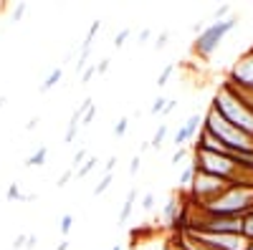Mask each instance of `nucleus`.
<instances>
[{"mask_svg":"<svg viewBox=\"0 0 253 250\" xmlns=\"http://www.w3.org/2000/svg\"><path fill=\"white\" fill-rule=\"evenodd\" d=\"M203 127L213 134L228 152H246V154H253V139H251L248 134L238 132L233 124H228V121L218 114V109H213V107L208 109Z\"/></svg>","mask_w":253,"mask_h":250,"instance_id":"nucleus-1","label":"nucleus"},{"mask_svg":"<svg viewBox=\"0 0 253 250\" xmlns=\"http://www.w3.org/2000/svg\"><path fill=\"white\" fill-rule=\"evenodd\" d=\"M213 109H218V114L228 121V124H233V127L238 129V132H243V134H248L251 139H253V111L251 109H246L243 104L230 94V89L223 86L218 89V94L213 96V104H210Z\"/></svg>","mask_w":253,"mask_h":250,"instance_id":"nucleus-2","label":"nucleus"},{"mask_svg":"<svg viewBox=\"0 0 253 250\" xmlns=\"http://www.w3.org/2000/svg\"><path fill=\"white\" fill-rule=\"evenodd\" d=\"M238 26V18H225V20H220V23H213V26H208L200 36H198V40H195V53H200V56H210L218 46H220V40H223V36L225 33H230Z\"/></svg>","mask_w":253,"mask_h":250,"instance_id":"nucleus-3","label":"nucleus"},{"mask_svg":"<svg viewBox=\"0 0 253 250\" xmlns=\"http://www.w3.org/2000/svg\"><path fill=\"white\" fill-rule=\"evenodd\" d=\"M182 207H185V202L180 200V197H175V195H170V200H167V205H165V213H162V217H165V222H167V227H175V222H177V217H180V213H182Z\"/></svg>","mask_w":253,"mask_h":250,"instance_id":"nucleus-4","label":"nucleus"},{"mask_svg":"<svg viewBox=\"0 0 253 250\" xmlns=\"http://www.w3.org/2000/svg\"><path fill=\"white\" fill-rule=\"evenodd\" d=\"M203 124H205V116H203V114H193V116H190V119L182 124V129H185V134H187V142L203 129Z\"/></svg>","mask_w":253,"mask_h":250,"instance_id":"nucleus-5","label":"nucleus"},{"mask_svg":"<svg viewBox=\"0 0 253 250\" xmlns=\"http://www.w3.org/2000/svg\"><path fill=\"white\" fill-rule=\"evenodd\" d=\"M134 200H137V190L132 187V190L126 192V200H124V205H122V213H119V222H126V220H129V215H132V210H134Z\"/></svg>","mask_w":253,"mask_h":250,"instance_id":"nucleus-6","label":"nucleus"},{"mask_svg":"<svg viewBox=\"0 0 253 250\" xmlns=\"http://www.w3.org/2000/svg\"><path fill=\"white\" fill-rule=\"evenodd\" d=\"M61 78H63V69L58 66V69H53V71L48 73V78H46L43 83H41V89H38V91H41V94H48V91L56 86V83H58Z\"/></svg>","mask_w":253,"mask_h":250,"instance_id":"nucleus-7","label":"nucleus"},{"mask_svg":"<svg viewBox=\"0 0 253 250\" xmlns=\"http://www.w3.org/2000/svg\"><path fill=\"white\" fill-rule=\"evenodd\" d=\"M46 157H48V147H41L38 152H33L26 159V167H43L46 164Z\"/></svg>","mask_w":253,"mask_h":250,"instance_id":"nucleus-8","label":"nucleus"},{"mask_svg":"<svg viewBox=\"0 0 253 250\" xmlns=\"http://www.w3.org/2000/svg\"><path fill=\"white\" fill-rule=\"evenodd\" d=\"M195 164H190L187 167V170L180 175V187H182V190H190V187H193V179H195Z\"/></svg>","mask_w":253,"mask_h":250,"instance_id":"nucleus-9","label":"nucleus"},{"mask_svg":"<svg viewBox=\"0 0 253 250\" xmlns=\"http://www.w3.org/2000/svg\"><path fill=\"white\" fill-rule=\"evenodd\" d=\"M96 164H99V162H96V157H86V162H84V164L79 167V170H76L74 175H76L79 179H84V177H86V175H89V172L94 170V167H96Z\"/></svg>","mask_w":253,"mask_h":250,"instance_id":"nucleus-10","label":"nucleus"},{"mask_svg":"<svg viewBox=\"0 0 253 250\" xmlns=\"http://www.w3.org/2000/svg\"><path fill=\"white\" fill-rule=\"evenodd\" d=\"M165 137H167V124H160L157 132H155V137H152V142H150V147L160 149V147H162V142H165Z\"/></svg>","mask_w":253,"mask_h":250,"instance_id":"nucleus-11","label":"nucleus"},{"mask_svg":"<svg viewBox=\"0 0 253 250\" xmlns=\"http://www.w3.org/2000/svg\"><path fill=\"white\" fill-rule=\"evenodd\" d=\"M243 235H246L248 243H253V210L243 217Z\"/></svg>","mask_w":253,"mask_h":250,"instance_id":"nucleus-12","label":"nucleus"},{"mask_svg":"<svg viewBox=\"0 0 253 250\" xmlns=\"http://www.w3.org/2000/svg\"><path fill=\"white\" fill-rule=\"evenodd\" d=\"M112 179H114V175H104V177L99 179V184L94 187V195L99 197V195H104V192H107V190H109V184H112Z\"/></svg>","mask_w":253,"mask_h":250,"instance_id":"nucleus-13","label":"nucleus"},{"mask_svg":"<svg viewBox=\"0 0 253 250\" xmlns=\"http://www.w3.org/2000/svg\"><path fill=\"white\" fill-rule=\"evenodd\" d=\"M175 73V64H167L165 69H162V73L157 76V86H165L167 81H170V76Z\"/></svg>","mask_w":253,"mask_h":250,"instance_id":"nucleus-14","label":"nucleus"},{"mask_svg":"<svg viewBox=\"0 0 253 250\" xmlns=\"http://www.w3.org/2000/svg\"><path fill=\"white\" fill-rule=\"evenodd\" d=\"M5 200L8 202H13V200H18V202H23V192H20V187L13 182L10 187H8V192H5Z\"/></svg>","mask_w":253,"mask_h":250,"instance_id":"nucleus-15","label":"nucleus"},{"mask_svg":"<svg viewBox=\"0 0 253 250\" xmlns=\"http://www.w3.org/2000/svg\"><path fill=\"white\" fill-rule=\"evenodd\" d=\"M126 127H129V119H126V116H122V119L114 124V137H117V139H122V137L126 134Z\"/></svg>","mask_w":253,"mask_h":250,"instance_id":"nucleus-16","label":"nucleus"},{"mask_svg":"<svg viewBox=\"0 0 253 250\" xmlns=\"http://www.w3.org/2000/svg\"><path fill=\"white\" fill-rule=\"evenodd\" d=\"M165 104H167V99H165V96H157V99L152 101V107H150V114H162V111H165Z\"/></svg>","mask_w":253,"mask_h":250,"instance_id":"nucleus-17","label":"nucleus"},{"mask_svg":"<svg viewBox=\"0 0 253 250\" xmlns=\"http://www.w3.org/2000/svg\"><path fill=\"white\" fill-rule=\"evenodd\" d=\"M129 36H132V28H124V31H119V33L114 36V46H117V48H122V46H124V40L129 38Z\"/></svg>","mask_w":253,"mask_h":250,"instance_id":"nucleus-18","label":"nucleus"},{"mask_svg":"<svg viewBox=\"0 0 253 250\" xmlns=\"http://www.w3.org/2000/svg\"><path fill=\"white\" fill-rule=\"evenodd\" d=\"M71 227H74V215H63V217H61V233L69 235Z\"/></svg>","mask_w":253,"mask_h":250,"instance_id":"nucleus-19","label":"nucleus"},{"mask_svg":"<svg viewBox=\"0 0 253 250\" xmlns=\"http://www.w3.org/2000/svg\"><path fill=\"white\" fill-rule=\"evenodd\" d=\"M94 76H96V64H91V66H86L81 71V83H89Z\"/></svg>","mask_w":253,"mask_h":250,"instance_id":"nucleus-20","label":"nucleus"},{"mask_svg":"<svg viewBox=\"0 0 253 250\" xmlns=\"http://www.w3.org/2000/svg\"><path fill=\"white\" fill-rule=\"evenodd\" d=\"M26 10H28L26 3H18L15 10H13V23H20V20H23V15H26Z\"/></svg>","mask_w":253,"mask_h":250,"instance_id":"nucleus-21","label":"nucleus"},{"mask_svg":"<svg viewBox=\"0 0 253 250\" xmlns=\"http://www.w3.org/2000/svg\"><path fill=\"white\" fill-rule=\"evenodd\" d=\"M167 40H170V31H162V33L157 36V40H155V51H162V48L167 46Z\"/></svg>","mask_w":253,"mask_h":250,"instance_id":"nucleus-22","label":"nucleus"},{"mask_svg":"<svg viewBox=\"0 0 253 250\" xmlns=\"http://www.w3.org/2000/svg\"><path fill=\"white\" fill-rule=\"evenodd\" d=\"M84 162H86V149H81V152H76V157H74V162H71V170L76 172V170H79V167H81Z\"/></svg>","mask_w":253,"mask_h":250,"instance_id":"nucleus-23","label":"nucleus"},{"mask_svg":"<svg viewBox=\"0 0 253 250\" xmlns=\"http://www.w3.org/2000/svg\"><path fill=\"white\" fill-rule=\"evenodd\" d=\"M152 207H155V195L147 192V195L142 197V210H152Z\"/></svg>","mask_w":253,"mask_h":250,"instance_id":"nucleus-24","label":"nucleus"},{"mask_svg":"<svg viewBox=\"0 0 253 250\" xmlns=\"http://www.w3.org/2000/svg\"><path fill=\"white\" fill-rule=\"evenodd\" d=\"M26 240H28V235H26V233H20V235L13 240V250H23V248H26Z\"/></svg>","mask_w":253,"mask_h":250,"instance_id":"nucleus-25","label":"nucleus"},{"mask_svg":"<svg viewBox=\"0 0 253 250\" xmlns=\"http://www.w3.org/2000/svg\"><path fill=\"white\" fill-rule=\"evenodd\" d=\"M71 177H74V170H66V172H63V175L58 177V182H56V187H66Z\"/></svg>","mask_w":253,"mask_h":250,"instance_id":"nucleus-26","label":"nucleus"},{"mask_svg":"<svg viewBox=\"0 0 253 250\" xmlns=\"http://www.w3.org/2000/svg\"><path fill=\"white\" fill-rule=\"evenodd\" d=\"M175 144H177V147H185V144H187V134H185V129L180 127L177 129V134H175Z\"/></svg>","mask_w":253,"mask_h":250,"instance_id":"nucleus-27","label":"nucleus"},{"mask_svg":"<svg viewBox=\"0 0 253 250\" xmlns=\"http://www.w3.org/2000/svg\"><path fill=\"white\" fill-rule=\"evenodd\" d=\"M230 13V5H220L218 10H215V23H220V20H225V15Z\"/></svg>","mask_w":253,"mask_h":250,"instance_id":"nucleus-28","label":"nucleus"},{"mask_svg":"<svg viewBox=\"0 0 253 250\" xmlns=\"http://www.w3.org/2000/svg\"><path fill=\"white\" fill-rule=\"evenodd\" d=\"M109 64H112L109 58H104V61H99V66H96V76H104V73H107V71H109Z\"/></svg>","mask_w":253,"mask_h":250,"instance_id":"nucleus-29","label":"nucleus"},{"mask_svg":"<svg viewBox=\"0 0 253 250\" xmlns=\"http://www.w3.org/2000/svg\"><path fill=\"white\" fill-rule=\"evenodd\" d=\"M94 114H96V107H94V104H91V107L86 109V114H84V116H81V124H91V119H94Z\"/></svg>","mask_w":253,"mask_h":250,"instance_id":"nucleus-30","label":"nucleus"},{"mask_svg":"<svg viewBox=\"0 0 253 250\" xmlns=\"http://www.w3.org/2000/svg\"><path fill=\"white\" fill-rule=\"evenodd\" d=\"M139 164H142V157H139V154L132 157V162H129V175H137V172H139Z\"/></svg>","mask_w":253,"mask_h":250,"instance_id":"nucleus-31","label":"nucleus"},{"mask_svg":"<svg viewBox=\"0 0 253 250\" xmlns=\"http://www.w3.org/2000/svg\"><path fill=\"white\" fill-rule=\"evenodd\" d=\"M175 107H177V101H175V99H167V104H165V111H162V116H170V114L175 111Z\"/></svg>","mask_w":253,"mask_h":250,"instance_id":"nucleus-32","label":"nucleus"},{"mask_svg":"<svg viewBox=\"0 0 253 250\" xmlns=\"http://www.w3.org/2000/svg\"><path fill=\"white\" fill-rule=\"evenodd\" d=\"M185 154H187V147H177V149H175V154H172V164H177Z\"/></svg>","mask_w":253,"mask_h":250,"instance_id":"nucleus-33","label":"nucleus"},{"mask_svg":"<svg viewBox=\"0 0 253 250\" xmlns=\"http://www.w3.org/2000/svg\"><path fill=\"white\" fill-rule=\"evenodd\" d=\"M150 36H152V28H144V31H139L137 40H139V43H147V40H150Z\"/></svg>","mask_w":253,"mask_h":250,"instance_id":"nucleus-34","label":"nucleus"},{"mask_svg":"<svg viewBox=\"0 0 253 250\" xmlns=\"http://www.w3.org/2000/svg\"><path fill=\"white\" fill-rule=\"evenodd\" d=\"M114 164H117V157H109V162L104 164V170H107L104 175H112V172H114Z\"/></svg>","mask_w":253,"mask_h":250,"instance_id":"nucleus-35","label":"nucleus"},{"mask_svg":"<svg viewBox=\"0 0 253 250\" xmlns=\"http://www.w3.org/2000/svg\"><path fill=\"white\" fill-rule=\"evenodd\" d=\"M38 124H41V116H33V119L26 124V132H33V129L38 127Z\"/></svg>","mask_w":253,"mask_h":250,"instance_id":"nucleus-36","label":"nucleus"},{"mask_svg":"<svg viewBox=\"0 0 253 250\" xmlns=\"http://www.w3.org/2000/svg\"><path fill=\"white\" fill-rule=\"evenodd\" d=\"M36 243H38V238H36V235H28V240H26V248H23V250H33V248H36Z\"/></svg>","mask_w":253,"mask_h":250,"instance_id":"nucleus-37","label":"nucleus"},{"mask_svg":"<svg viewBox=\"0 0 253 250\" xmlns=\"http://www.w3.org/2000/svg\"><path fill=\"white\" fill-rule=\"evenodd\" d=\"M205 28H208V26H205V23H203V20H200V23H195V26H193V31H195V33H198V36H200V33H203V31H205Z\"/></svg>","mask_w":253,"mask_h":250,"instance_id":"nucleus-38","label":"nucleus"},{"mask_svg":"<svg viewBox=\"0 0 253 250\" xmlns=\"http://www.w3.org/2000/svg\"><path fill=\"white\" fill-rule=\"evenodd\" d=\"M69 248H71V243H69V240H63V243H58L56 250H69Z\"/></svg>","mask_w":253,"mask_h":250,"instance_id":"nucleus-39","label":"nucleus"},{"mask_svg":"<svg viewBox=\"0 0 253 250\" xmlns=\"http://www.w3.org/2000/svg\"><path fill=\"white\" fill-rule=\"evenodd\" d=\"M5 101H8L5 96H0V111H3V107H5Z\"/></svg>","mask_w":253,"mask_h":250,"instance_id":"nucleus-40","label":"nucleus"},{"mask_svg":"<svg viewBox=\"0 0 253 250\" xmlns=\"http://www.w3.org/2000/svg\"><path fill=\"white\" fill-rule=\"evenodd\" d=\"M112 250H122V245H112Z\"/></svg>","mask_w":253,"mask_h":250,"instance_id":"nucleus-41","label":"nucleus"},{"mask_svg":"<svg viewBox=\"0 0 253 250\" xmlns=\"http://www.w3.org/2000/svg\"><path fill=\"white\" fill-rule=\"evenodd\" d=\"M248 250H253V243H251V245H248Z\"/></svg>","mask_w":253,"mask_h":250,"instance_id":"nucleus-42","label":"nucleus"}]
</instances>
